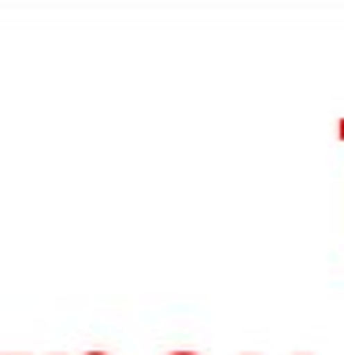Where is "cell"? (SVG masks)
I'll use <instances>...</instances> for the list:
<instances>
[{"label":"cell","instance_id":"8992f818","mask_svg":"<svg viewBox=\"0 0 344 355\" xmlns=\"http://www.w3.org/2000/svg\"><path fill=\"white\" fill-rule=\"evenodd\" d=\"M55 355H63V352H55Z\"/></svg>","mask_w":344,"mask_h":355},{"label":"cell","instance_id":"6da1fadb","mask_svg":"<svg viewBox=\"0 0 344 355\" xmlns=\"http://www.w3.org/2000/svg\"><path fill=\"white\" fill-rule=\"evenodd\" d=\"M166 355H200V352H166Z\"/></svg>","mask_w":344,"mask_h":355},{"label":"cell","instance_id":"7a4b0ae2","mask_svg":"<svg viewBox=\"0 0 344 355\" xmlns=\"http://www.w3.org/2000/svg\"><path fill=\"white\" fill-rule=\"evenodd\" d=\"M337 133H341V137H344V119H341V122H337Z\"/></svg>","mask_w":344,"mask_h":355},{"label":"cell","instance_id":"5b68a950","mask_svg":"<svg viewBox=\"0 0 344 355\" xmlns=\"http://www.w3.org/2000/svg\"><path fill=\"white\" fill-rule=\"evenodd\" d=\"M244 355H255V352H244ZM300 355H307V352H300Z\"/></svg>","mask_w":344,"mask_h":355},{"label":"cell","instance_id":"277c9868","mask_svg":"<svg viewBox=\"0 0 344 355\" xmlns=\"http://www.w3.org/2000/svg\"><path fill=\"white\" fill-rule=\"evenodd\" d=\"M85 355H111V352H85Z\"/></svg>","mask_w":344,"mask_h":355},{"label":"cell","instance_id":"3957f363","mask_svg":"<svg viewBox=\"0 0 344 355\" xmlns=\"http://www.w3.org/2000/svg\"><path fill=\"white\" fill-rule=\"evenodd\" d=\"M0 355H26V352H0Z\"/></svg>","mask_w":344,"mask_h":355}]
</instances>
